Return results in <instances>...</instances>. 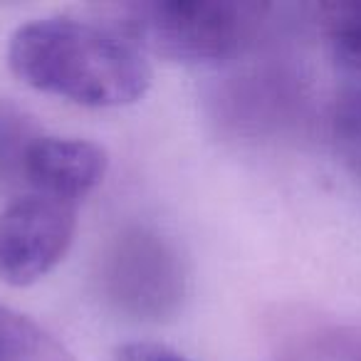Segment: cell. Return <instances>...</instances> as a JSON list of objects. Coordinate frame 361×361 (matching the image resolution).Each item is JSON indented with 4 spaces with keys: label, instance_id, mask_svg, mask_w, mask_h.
I'll return each instance as SVG.
<instances>
[{
    "label": "cell",
    "instance_id": "9",
    "mask_svg": "<svg viewBox=\"0 0 361 361\" xmlns=\"http://www.w3.org/2000/svg\"><path fill=\"white\" fill-rule=\"evenodd\" d=\"M331 139L341 161L361 178V87L344 92L331 114Z\"/></svg>",
    "mask_w": 361,
    "mask_h": 361
},
{
    "label": "cell",
    "instance_id": "11",
    "mask_svg": "<svg viewBox=\"0 0 361 361\" xmlns=\"http://www.w3.org/2000/svg\"><path fill=\"white\" fill-rule=\"evenodd\" d=\"M292 361H361V346L349 341H324L310 346Z\"/></svg>",
    "mask_w": 361,
    "mask_h": 361
},
{
    "label": "cell",
    "instance_id": "6",
    "mask_svg": "<svg viewBox=\"0 0 361 361\" xmlns=\"http://www.w3.org/2000/svg\"><path fill=\"white\" fill-rule=\"evenodd\" d=\"M0 361H75V356L45 326L0 305Z\"/></svg>",
    "mask_w": 361,
    "mask_h": 361
},
{
    "label": "cell",
    "instance_id": "2",
    "mask_svg": "<svg viewBox=\"0 0 361 361\" xmlns=\"http://www.w3.org/2000/svg\"><path fill=\"white\" fill-rule=\"evenodd\" d=\"M265 11L238 0H154L111 8L106 25L144 55L180 65H218L250 45Z\"/></svg>",
    "mask_w": 361,
    "mask_h": 361
},
{
    "label": "cell",
    "instance_id": "8",
    "mask_svg": "<svg viewBox=\"0 0 361 361\" xmlns=\"http://www.w3.org/2000/svg\"><path fill=\"white\" fill-rule=\"evenodd\" d=\"M324 32L334 60L361 77V0L324 6Z\"/></svg>",
    "mask_w": 361,
    "mask_h": 361
},
{
    "label": "cell",
    "instance_id": "3",
    "mask_svg": "<svg viewBox=\"0 0 361 361\" xmlns=\"http://www.w3.org/2000/svg\"><path fill=\"white\" fill-rule=\"evenodd\" d=\"M104 290L126 314L164 319L183 300L186 275L178 252L149 228H131L114 240L104 260Z\"/></svg>",
    "mask_w": 361,
    "mask_h": 361
},
{
    "label": "cell",
    "instance_id": "4",
    "mask_svg": "<svg viewBox=\"0 0 361 361\" xmlns=\"http://www.w3.org/2000/svg\"><path fill=\"white\" fill-rule=\"evenodd\" d=\"M77 206L25 193L0 211V280L27 287L47 277L70 252Z\"/></svg>",
    "mask_w": 361,
    "mask_h": 361
},
{
    "label": "cell",
    "instance_id": "1",
    "mask_svg": "<svg viewBox=\"0 0 361 361\" xmlns=\"http://www.w3.org/2000/svg\"><path fill=\"white\" fill-rule=\"evenodd\" d=\"M8 67L27 87L92 109L139 102L151 87L146 55L106 23L40 18L8 42Z\"/></svg>",
    "mask_w": 361,
    "mask_h": 361
},
{
    "label": "cell",
    "instance_id": "5",
    "mask_svg": "<svg viewBox=\"0 0 361 361\" xmlns=\"http://www.w3.org/2000/svg\"><path fill=\"white\" fill-rule=\"evenodd\" d=\"M106 166V151L94 141L42 131L27 149L23 186L27 193L77 206L104 180Z\"/></svg>",
    "mask_w": 361,
    "mask_h": 361
},
{
    "label": "cell",
    "instance_id": "7",
    "mask_svg": "<svg viewBox=\"0 0 361 361\" xmlns=\"http://www.w3.org/2000/svg\"><path fill=\"white\" fill-rule=\"evenodd\" d=\"M42 131L11 102H0V188L23 186V166L27 149Z\"/></svg>",
    "mask_w": 361,
    "mask_h": 361
},
{
    "label": "cell",
    "instance_id": "10",
    "mask_svg": "<svg viewBox=\"0 0 361 361\" xmlns=\"http://www.w3.org/2000/svg\"><path fill=\"white\" fill-rule=\"evenodd\" d=\"M116 361H196L166 344L156 341H129L116 349Z\"/></svg>",
    "mask_w": 361,
    "mask_h": 361
}]
</instances>
